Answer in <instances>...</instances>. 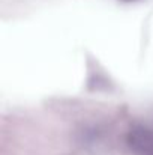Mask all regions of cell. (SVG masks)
<instances>
[{
    "label": "cell",
    "instance_id": "1",
    "mask_svg": "<svg viewBox=\"0 0 153 155\" xmlns=\"http://www.w3.org/2000/svg\"><path fill=\"white\" fill-rule=\"evenodd\" d=\"M126 145L134 155H153V130L144 127L132 128L126 136Z\"/></svg>",
    "mask_w": 153,
    "mask_h": 155
},
{
    "label": "cell",
    "instance_id": "2",
    "mask_svg": "<svg viewBox=\"0 0 153 155\" xmlns=\"http://www.w3.org/2000/svg\"><path fill=\"white\" fill-rule=\"evenodd\" d=\"M122 2H135V0H122Z\"/></svg>",
    "mask_w": 153,
    "mask_h": 155
}]
</instances>
